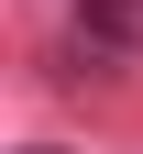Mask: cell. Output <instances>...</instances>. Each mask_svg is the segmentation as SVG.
<instances>
[{
	"instance_id": "1",
	"label": "cell",
	"mask_w": 143,
	"mask_h": 154,
	"mask_svg": "<svg viewBox=\"0 0 143 154\" xmlns=\"http://www.w3.org/2000/svg\"><path fill=\"white\" fill-rule=\"evenodd\" d=\"M77 33L99 44V66H110L121 44H132V0H77Z\"/></svg>"
}]
</instances>
